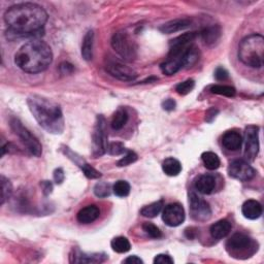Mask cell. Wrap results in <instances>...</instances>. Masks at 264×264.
Wrapping results in <instances>:
<instances>
[{"label":"cell","instance_id":"28","mask_svg":"<svg viewBox=\"0 0 264 264\" xmlns=\"http://www.w3.org/2000/svg\"><path fill=\"white\" fill-rule=\"evenodd\" d=\"M111 246H112V249L116 253H120V254L128 252L131 249L130 241L128 240V239H126L124 237L115 238L111 242Z\"/></svg>","mask_w":264,"mask_h":264},{"label":"cell","instance_id":"16","mask_svg":"<svg viewBox=\"0 0 264 264\" xmlns=\"http://www.w3.org/2000/svg\"><path fill=\"white\" fill-rule=\"evenodd\" d=\"M241 213L244 218L249 220H256L262 215V205L259 201L250 199L242 204Z\"/></svg>","mask_w":264,"mask_h":264},{"label":"cell","instance_id":"8","mask_svg":"<svg viewBox=\"0 0 264 264\" xmlns=\"http://www.w3.org/2000/svg\"><path fill=\"white\" fill-rule=\"evenodd\" d=\"M9 125H11L14 133L23 142L30 154L35 156V157H40L43 154V146L35 136L22 124V122L17 118H12L9 121Z\"/></svg>","mask_w":264,"mask_h":264},{"label":"cell","instance_id":"19","mask_svg":"<svg viewBox=\"0 0 264 264\" xmlns=\"http://www.w3.org/2000/svg\"><path fill=\"white\" fill-rule=\"evenodd\" d=\"M190 26H191V21L187 20V19H175V20L163 24L159 28V30L164 34H171V33L185 30V29L189 28Z\"/></svg>","mask_w":264,"mask_h":264},{"label":"cell","instance_id":"27","mask_svg":"<svg viewBox=\"0 0 264 264\" xmlns=\"http://www.w3.org/2000/svg\"><path fill=\"white\" fill-rule=\"evenodd\" d=\"M127 121H128V114H127L126 110L119 109L117 110L116 113L113 116L112 119V127L115 130H120L126 125Z\"/></svg>","mask_w":264,"mask_h":264},{"label":"cell","instance_id":"43","mask_svg":"<svg viewBox=\"0 0 264 264\" xmlns=\"http://www.w3.org/2000/svg\"><path fill=\"white\" fill-rule=\"evenodd\" d=\"M42 187H43V191H44V194L45 195H50L52 193V190H53V185L51 182L48 181H44L42 182Z\"/></svg>","mask_w":264,"mask_h":264},{"label":"cell","instance_id":"10","mask_svg":"<svg viewBox=\"0 0 264 264\" xmlns=\"http://www.w3.org/2000/svg\"><path fill=\"white\" fill-rule=\"evenodd\" d=\"M259 152V128L250 125L244 131V158L253 162Z\"/></svg>","mask_w":264,"mask_h":264},{"label":"cell","instance_id":"38","mask_svg":"<svg viewBox=\"0 0 264 264\" xmlns=\"http://www.w3.org/2000/svg\"><path fill=\"white\" fill-rule=\"evenodd\" d=\"M154 263L155 264H172L173 259L170 256L166 255V254H159V255L155 257Z\"/></svg>","mask_w":264,"mask_h":264},{"label":"cell","instance_id":"33","mask_svg":"<svg viewBox=\"0 0 264 264\" xmlns=\"http://www.w3.org/2000/svg\"><path fill=\"white\" fill-rule=\"evenodd\" d=\"M143 229L152 239L157 240L162 237V232L160 231V229L153 223H144L143 225Z\"/></svg>","mask_w":264,"mask_h":264},{"label":"cell","instance_id":"24","mask_svg":"<svg viewBox=\"0 0 264 264\" xmlns=\"http://www.w3.org/2000/svg\"><path fill=\"white\" fill-rule=\"evenodd\" d=\"M93 44H94V32L90 30L86 33L82 45V56L86 61H90L92 59Z\"/></svg>","mask_w":264,"mask_h":264},{"label":"cell","instance_id":"45","mask_svg":"<svg viewBox=\"0 0 264 264\" xmlns=\"http://www.w3.org/2000/svg\"><path fill=\"white\" fill-rule=\"evenodd\" d=\"M218 110L216 109H211L207 112V114H205V121L208 122H212L215 118H216V116L218 115Z\"/></svg>","mask_w":264,"mask_h":264},{"label":"cell","instance_id":"11","mask_svg":"<svg viewBox=\"0 0 264 264\" xmlns=\"http://www.w3.org/2000/svg\"><path fill=\"white\" fill-rule=\"evenodd\" d=\"M190 213L194 220L196 221H208L212 216V210L210 204L198 197L194 192L189 195Z\"/></svg>","mask_w":264,"mask_h":264},{"label":"cell","instance_id":"26","mask_svg":"<svg viewBox=\"0 0 264 264\" xmlns=\"http://www.w3.org/2000/svg\"><path fill=\"white\" fill-rule=\"evenodd\" d=\"M163 204H164V201L161 199V200H158L156 202H153L149 205H145V207H144L141 210V215H143L144 217H146V218L157 217L158 215L160 214V212L162 211Z\"/></svg>","mask_w":264,"mask_h":264},{"label":"cell","instance_id":"4","mask_svg":"<svg viewBox=\"0 0 264 264\" xmlns=\"http://www.w3.org/2000/svg\"><path fill=\"white\" fill-rule=\"evenodd\" d=\"M240 60L249 67L261 68L264 62V38L260 34H251L241 40L239 46Z\"/></svg>","mask_w":264,"mask_h":264},{"label":"cell","instance_id":"1","mask_svg":"<svg viewBox=\"0 0 264 264\" xmlns=\"http://www.w3.org/2000/svg\"><path fill=\"white\" fill-rule=\"evenodd\" d=\"M47 21V12L35 3L16 4L9 7L4 14L8 37L12 40L43 35Z\"/></svg>","mask_w":264,"mask_h":264},{"label":"cell","instance_id":"13","mask_svg":"<svg viewBox=\"0 0 264 264\" xmlns=\"http://www.w3.org/2000/svg\"><path fill=\"white\" fill-rule=\"evenodd\" d=\"M162 220L170 227H177L185 221V210L183 205L175 202L166 205L162 213Z\"/></svg>","mask_w":264,"mask_h":264},{"label":"cell","instance_id":"2","mask_svg":"<svg viewBox=\"0 0 264 264\" xmlns=\"http://www.w3.org/2000/svg\"><path fill=\"white\" fill-rule=\"evenodd\" d=\"M27 104L36 122L51 134H61L64 131V118L60 106L41 95L28 97Z\"/></svg>","mask_w":264,"mask_h":264},{"label":"cell","instance_id":"32","mask_svg":"<svg viewBox=\"0 0 264 264\" xmlns=\"http://www.w3.org/2000/svg\"><path fill=\"white\" fill-rule=\"evenodd\" d=\"M1 204H4L13 193V186L4 175H1Z\"/></svg>","mask_w":264,"mask_h":264},{"label":"cell","instance_id":"20","mask_svg":"<svg viewBox=\"0 0 264 264\" xmlns=\"http://www.w3.org/2000/svg\"><path fill=\"white\" fill-rule=\"evenodd\" d=\"M222 144L225 149L229 151H238L241 148L242 138L241 135L237 131H227L223 135Z\"/></svg>","mask_w":264,"mask_h":264},{"label":"cell","instance_id":"23","mask_svg":"<svg viewBox=\"0 0 264 264\" xmlns=\"http://www.w3.org/2000/svg\"><path fill=\"white\" fill-rule=\"evenodd\" d=\"M162 170L168 177H177L182 171V164L175 158H168L162 163Z\"/></svg>","mask_w":264,"mask_h":264},{"label":"cell","instance_id":"21","mask_svg":"<svg viewBox=\"0 0 264 264\" xmlns=\"http://www.w3.org/2000/svg\"><path fill=\"white\" fill-rule=\"evenodd\" d=\"M231 228H232L231 223L228 220L224 219L214 223L210 228V232L214 239L222 240L228 236L231 231Z\"/></svg>","mask_w":264,"mask_h":264},{"label":"cell","instance_id":"37","mask_svg":"<svg viewBox=\"0 0 264 264\" xmlns=\"http://www.w3.org/2000/svg\"><path fill=\"white\" fill-rule=\"evenodd\" d=\"M81 169L83 170L84 174L88 179L94 180V179H99L101 177V173L99 171H97L94 168H92V166L90 164H88L87 162L82 166Z\"/></svg>","mask_w":264,"mask_h":264},{"label":"cell","instance_id":"34","mask_svg":"<svg viewBox=\"0 0 264 264\" xmlns=\"http://www.w3.org/2000/svg\"><path fill=\"white\" fill-rule=\"evenodd\" d=\"M194 87H195V82L193 80H187L177 85V87H175V91H177L180 95H187L192 92Z\"/></svg>","mask_w":264,"mask_h":264},{"label":"cell","instance_id":"40","mask_svg":"<svg viewBox=\"0 0 264 264\" xmlns=\"http://www.w3.org/2000/svg\"><path fill=\"white\" fill-rule=\"evenodd\" d=\"M59 70L62 74H72L74 71V66L70 62H62L60 64Z\"/></svg>","mask_w":264,"mask_h":264},{"label":"cell","instance_id":"7","mask_svg":"<svg viewBox=\"0 0 264 264\" xmlns=\"http://www.w3.org/2000/svg\"><path fill=\"white\" fill-rule=\"evenodd\" d=\"M112 47L126 61H133L138 57V45L125 31H118L113 35Z\"/></svg>","mask_w":264,"mask_h":264},{"label":"cell","instance_id":"39","mask_svg":"<svg viewBox=\"0 0 264 264\" xmlns=\"http://www.w3.org/2000/svg\"><path fill=\"white\" fill-rule=\"evenodd\" d=\"M229 76L228 72L223 67H218L216 72H215V77H216L217 81H225L227 80Z\"/></svg>","mask_w":264,"mask_h":264},{"label":"cell","instance_id":"3","mask_svg":"<svg viewBox=\"0 0 264 264\" xmlns=\"http://www.w3.org/2000/svg\"><path fill=\"white\" fill-rule=\"evenodd\" d=\"M53 61L51 47L42 41H32L22 46L15 55V63L27 73L45 72Z\"/></svg>","mask_w":264,"mask_h":264},{"label":"cell","instance_id":"9","mask_svg":"<svg viewBox=\"0 0 264 264\" xmlns=\"http://www.w3.org/2000/svg\"><path fill=\"white\" fill-rule=\"evenodd\" d=\"M107 135L105 119L103 116L97 117L94 131L92 134V153L95 158H98L107 151Z\"/></svg>","mask_w":264,"mask_h":264},{"label":"cell","instance_id":"36","mask_svg":"<svg viewBox=\"0 0 264 264\" xmlns=\"http://www.w3.org/2000/svg\"><path fill=\"white\" fill-rule=\"evenodd\" d=\"M107 152H109L111 155H123L127 152L124 144L120 143V142H115V143H111L107 145Z\"/></svg>","mask_w":264,"mask_h":264},{"label":"cell","instance_id":"5","mask_svg":"<svg viewBox=\"0 0 264 264\" xmlns=\"http://www.w3.org/2000/svg\"><path fill=\"white\" fill-rule=\"evenodd\" d=\"M199 59V51L194 45H191L187 51L182 56L173 59H166L165 62L161 64V71L166 75H172L180 72L182 68L191 67L196 63Z\"/></svg>","mask_w":264,"mask_h":264},{"label":"cell","instance_id":"41","mask_svg":"<svg viewBox=\"0 0 264 264\" xmlns=\"http://www.w3.org/2000/svg\"><path fill=\"white\" fill-rule=\"evenodd\" d=\"M64 178H65V174H64V171L62 168H57L55 169L54 171V181L56 184L60 185L62 184V182L64 181Z\"/></svg>","mask_w":264,"mask_h":264},{"label":"cell","instance_id":"31","mask_svg":"<svg viewBox=\"0 0 264 264\" xmlns=\"http://www.w3.org/2000/svg\"><path fill=\"white\" fill-rule=\"evenodd\" d=\"M112 190L113 189L110 184H107L105 182H99L95 185L94 194L99 198H105L107 196H110Z\"/></svg>","mask_w":264,"mask_h":264},{"label":"cell","instance_id":"25","mask_svg":"<svg viewBox=\"0 0 264 264\" xmlns=\"http://www.w3.org/2000/svg\"><path fill=\"white\" fill-rule=\"evenodd\" d=\"M201 159L205 168H208L210 170H216L220 168L221 161L217 154H215L213 152H204L201 155Z\"/></svg>","mask_w":264,"mask_h":264},{"label":"cell","instance_id":"17","mask_svg":"<svg viewBox=\"0 0 264 264\" xmlns=\"http://www.w3.org/2000/svg\"><path fill=\"white\" fill-rule=\"evenodd\" d=\"M195 189H196L199 193L208 195L213 193L216 187V180L210 174H202L195 181Z\"/></svg>","mask_w":264,"mask_h":264},{"label":"cell","instance_id":"14","mask_svg":"<svg viewBox=\"0 0 264 264\" xmlns=\"http://www.w3.org/2000/svg\"><path fill=\"white\" fill-rule=\"evenodd\" d=\"M105 70L112 76L123 82H132L138 77V72L131 67L117 61H110L106 64Z\"/></svg>","mask_w":264,"mask_h":264},{"label":"cell","instance_id":"15","mask_svg":"<svg viewBox=\"0 0 264 264\" xmlns=\"http://www.w3.org/2000/svg\"><path fill=\"white\" fill-rule=\"evenodd\" d=\"M107 259V256L103 253H84L79 250L73 251V255L71 256V262L72 263H101Z\"/></svg>","mask_w":264,"mask_h":264},{"label":"cell","instance_id":"18","mask_svg":"<svg viewBox=\"0 0 264 264\" xmlns=\"http://www.w3.org/2000/svg\"><path fill=\"white\" fill-rule=\"evenodd\" d=\"M100 211L95 204L87 205L76 215V219L81 224H90L99 218Z\"/></svg>","mask_w":264,"mask_h":264},{"label":"cell","instance_id":"35","mask_svg":"<svg viewBox=\"0 0 264 264\" xmlns=\"http://www.w3.org/2000/svg\"><path fill=\"white\" fill-rule=\"evenodd\" d=\"M138 158H139L138 154L134 153L133 151H127L124 155V157L118 161L117 165H118L119 168H123V166H128L129 164L138 160Z\"/></svg>","mask_w":264,"mask_h":264},{"label":"cell","instance_id":"44","mask_svg":"<svg viewBox=\"0 0 264 264\" xmlns=\"http://www.w3.org/2000/svg\"><path fill=\"white\" fill-rule=\"evenodd\" d=\"M123 263H128V264H143L144 261L138 257V256H135V255H132V256H129V257H127Z\"/></svg>","mask_w":264,"mask_h":264},{"label":"cell","instance_id":"12","mask_svg":"<svg viewBox=\"0 0 264 264\" xmlns=\"http://www.w3.org/2000/svg\"><path fill=\"white\" fill-rule=\"evenodd\" d=\"M255 169L244 160H234L228 166V174L232 179L248 182L255 177Z\"/></svg>","mask_w":264,"mask_h":264},{"label":"cell","instance_id":"42","mask_svg":"<svg viewBox=\"0 0 264 264\" xmlns=\"http://www.w3.org/2000/svg\"><path fill=\"white\" fill-rule=\"evenodd\" d=\"M175 105H177V103H175V101L171 98H168V99H166L162 102V107H163V110L165 111H168V112H171L175 109Z\"/></svg>","mask_w":264,"mask_h":264},{"label":"cell","instance_id":"22","mask_svg":"<svg viewBox=\"0 0 264 264\" xmlns=\"http://www.w3.org/2000/svg\"><path fill=\"white\" fill-rule=\"evenodd\" d=\"M202 41L208 46H213L216 44L221 37V28L218 25H214L203 29L200 32Z\"/></svg>","mask_w":264,"mask_h":264},{"label":"cell","instance_id":"6","mask_svg":"<svg viewBox=\"0 0 264 264\" xmlns=\"http://www.w3.org/2000/svg\"><path fill=\"white\" fill-rule=\"evenodd\" d=\"M227 251L233 257L247 258L257 251V243L244 233H234L226 243Z\"/></svg>","mask_w":264,"mask_h":264},{"label":"cell","instance_id":"29","mask_svg":"<svg viewBox=\"0 0 264 264\" xmlns=\"http://www.w3.org/2000/svg\"><path fill=\"white\" fill-rule=\"evenodd\" d=\"M130 185L126 181H118L116 182L113 186V192L118 197H127L130 193Z\"/></svg>","mask_w":264,"mask_h":264},{"label":"cell","instance_id":"30","mask_svg":"<svg viewBox=\"0 0 264 264\" xmlns=\"http://www.w3.org/2000/svg\"><path fill=\"white\" fill-rule=\"evenodd\" d=\"M211 92L217 95H222L226 97H233L237 94V90L231 86L226 85H215L211 88Z\"/></svg>","mask_w":264,"mask_h":264}]
</instances>
